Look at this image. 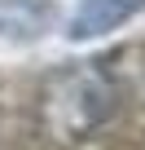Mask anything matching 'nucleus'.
I'll return each mask as SVG.
<instances>
[{
  "label": "nucleus",
  "instance_id": "f03ea898",
  "mask_svg": "<svg viewBox=\"0 0 145 150\" xmlns=\"http://www.w3.org/2000/svg\"><path fill=\"white\" fill-rule=\"evenodd\" d=\"M27 13H48V5H44V0H18V5H13V0H5V5H0V31H5V35H40V27L35 22H27Z\"/></svg>",
  "mask_w": 145,
  "mask_h": 150
},
{
  "label": "nucleus",
  "instance_id": "f257e3e1",
  "mask_svg": "<svg viewBox=\"0 0 145 150\" xmlns=\"http://www.w3.org/2000/svg\"><path fill=\"white\" fill-rule=\"evenodd\" d=\"M145 9V0H84L70 18V40H97Z\"/></svg>",
  "mask_w": 145,
  "mask_h": 150
}]
</instances>
